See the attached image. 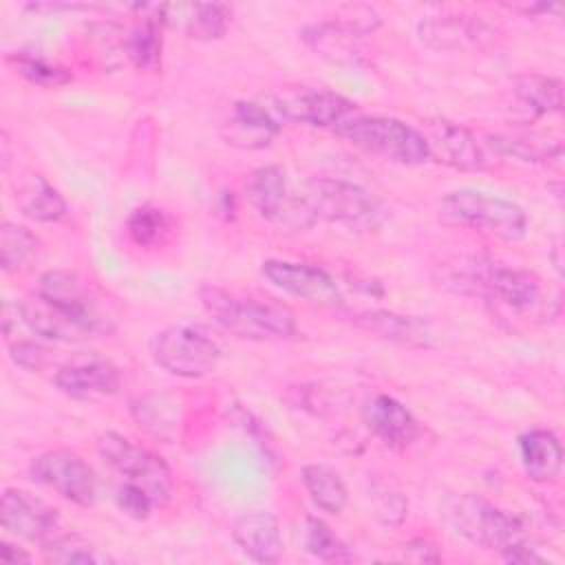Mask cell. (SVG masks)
<instances>
[{
  "instance_id": "1",
  "label": "cell",
  "mask_w": 565,
  "mask_h": 565,
  "mask_svg": "<svg viewBox=\"0 0 565 565\" xmlns=\"http://www.w3.org/2000/svg\"><path fill=\"white\" fill-rule=\"evenodd\" d=\"M386 218V207L358 183L331 177H311L294 194L289 227L305 230L318 221L351 230H373Z\"/></svg>"
},
{
  "instance_id": "2",
  "label": "cell",
  "mask_w": 565,
  "mask_h": 565,
  "mask_svg": "<svg viewBox=\"0 0 565 565\" xmlns=\"http://www.w3.org/2000/svg\"><path fill=\"white\" fill-rule=\"evenodd\" d=\"M201 305L227 333L243 340H287L296 335L294 311L271 298H260L221 285H203Z\"/></svg>"
},
{
  "instance_id": "3",
  "label": "cell",
  "mask_w": 565,
  "mask_h": 565,
  "mask_svg": "<svg viewBox=\"0 0 565 565\" xmlns=\"http://www.w3.org/2000/svg\"><path fill=\"white\" fill-rule=\"evenodd\" d=\"M439 218L508 243L527 234V214L519 203L475 188L448 192L439 201Z\"/></svg>"
},
{
  "instance_id": "4",
  "label": "cell",
  "mask_w": 565,
  "mask_h": 565,
  "mask_svg": "<svg viewBox=\"0 0 565 565\" xmlns=\"http://www.w3.org/2000/svg\"><path fill=\"white\" fill-rule=\"evenodd\" d=\"M333 130L355 148L397 166H422L430 159L422 130L395 117L355 115L340 121Z\"/></svg>"
},
{
  "instance_id": "5",
  "label": "cell",
  "mask_w": 565,
  "mask_h": 565,
  "mask_svg": "<svg viewBox=\"0 0 565 565\" xmlns=\"http://www.w3.org/2000/svg\"><path fill=\"white\" fill-rule=\"evenodd\" d=\"M446 521L468 543L481 550L503 552L505 547L523 541L525 527L521 519L490 503L488 499L466 492L446 505Z\"/></svg>"
},
{
  "instance_id": "6",
  "label": "cell",
  "mask_w": 565,
  "mask_h": 565,
  "mask_svg": "<svg viewBox=\"0 0 565 565\" xmlns=\"http://www.w3.org/2000/svg\"><path fill=\"white\" fill-rule=\"evenodd\" d=\"M97 452L126 483L141 488L157 508H163L172 499L174 479L163 457L113 430L97 439Z\"/></svg>"
},
{
  "instance_id": "7",
  "label": "cell",
  "mask_w": 565,
  "mask_h": 565,
  "mask_svg": "<svg viewBox=\"0 0 565 565\" xmlns=\"http://www.w3.org/2000/svg\"><path fill=\"white\" fill-rule=\"evenodd\" d=\"M157 366L177 377L196 380L212 373L221 360L218 342L201 327L172 324L159 331L150 342Z\"/></svg>"
},
{
  "instance_id": "8",
  "label": "cell",
  "mask_w": 565,
  "mask_h": 565,
  "mask_svg": "<svg viewBox=\"0 0 565 565\" xmlns=\"http://www.w3.org/2000/svg\"><path fill=\"white\" fill-rule=\"evenodd\" d=\"M18 313L31 333L51 342H82L113 329L108 318L86 316L40 291L26 296L18 305Z\"/></svg>"
},
{
  "instance_id": "9",
  "label": "cell",
  "mask_w": 565,
  "mask_h": 565,
  "mask_svg": "<svg viewBox=\"0 0 565 565\" xmlns=\"http://www.w3.org/2000/svg\"><path fill=\"white\" fill-rule=\"evenodd\" d=\"M29 475L35 483L55 490L66 501L90 508L99 494L95 470L73 450H46L33 457Z\"/></svg>"
},
{
  "instance_id": "10",
  "label": "cell",
  "mask_w": 565,
  "mask_h": 565,
  "mask_svg": "<svg viewBox=\"0 0 565 565\" xmlns=\"http://www.w3.org/2000/svg\"><path fill=\"white\" fill-rule=\"evenodd\" d=\"M271 110L282 119L313 128H335L355 108L344 95L316 86H282L271 95Z\"/></svg>"
},
{
  "instance_id": "11",
  "label": "cell",
  "mask_w": 565,
  "mask_h": 565,
  "mask_svg": "<svg viewBox=\"0 0 565 565\" xmlns=\"http://www.w3.org/2000/svg\"><path fill=\"white\" fill-rule=\"evenodd\" d=\"M463 282L516 311L532 309L541 298V280L534 271L494 260H472Z\"/></svg>"
},
{
  "instance_id": "12",
  "label": "cell",
  "mask_w": 565,
  "mask_h": 565,
  "mask_svg": "<svg viewBox=\"0 0 565 565\" xmlns=\"http://www.w3.org/2000/svg\"><path fill=\"white\" fill-rule=\"evenodd\" d=\"M260 274L274 287L282 289L289 296L302 298L311 305H318L324 309H338L344 302L338 282L322 267H313L307 263H294V260H280V258H267L260 265Z\"/></svg>"
},
{
  "instance_id": "13",
  "label": "cell",
  "mask_w": 565,
  "mask_h": 565,
  "mask_svg": "<svg viewBox=\"0 0 565 565\" xmlns=\"http://www.w3.org/2000/svg\"><path fill=\"white\" fill-rule=\"evenodd\" d=\"M0 523L4 532L18 539L44 543L55 534L60 525V512L26 490L7 488L0 503Z\"/></svg>"
},
{
  "instance_id": "14",
  "label": "cell",
  "mask_w": 565,
  "mask_h": 565,
  "mask_svg": "<svg viewBox=\"0 0 565 565\" xmlns=\"http://www.w3.org/2000/svg\"><path fill=\"white\" fill-rule=\"evenodd\" d=\"M422 135L426 137L430 159L461 172H479L488 168L481 143L466 126L437 117L426 121V130H422Z\"/></svg>"
},
{
  "instance_id": "15",
  "label": "cell",
  "mask_w": 565,
  "mask_h": 565,
  "mask_svg": "<svg viewBox=\"0 0 565 565\" xmlns=\"http://www.w3.org/2000/svg\"><path fill=\"white\" fill-rule=\"evenodd\" d=\"M362 422L388 448L406 450L422 433L415 415L395 397L377 393L362 404Z\"/></svg>"
},
{
  "instance_id": "16",
  "label": "cell",
  "mask_w": 565,
  "mask_h": 565,
  "mask_svg": "<svg viewBox=\"0 0 565 565\" xmlns=\"http://www.w3.org/2000/svg\"><path fill=\"white\" fill-rule=\"evenodd\" d=\"M243 192L247 203L258 212V216H263L265 221L289 225L294 194L289 190V177L282 166L269 163L254 168L245 177Z\"/></svg>"
},
{
  "instance_id": "17",
  "label": "cell",
  "mask_w": 565,
  "mask_h": 565,
  "mask_svg": "<svg viewBox=\"0 0 565 565\" xmlns=\"http://www.w3.org/2000/svg\"><path fill=\"white\" fill-rule=\"evenodd\" d=\"M280 132L278 117L271 108L256 102H234L221 126V135L230 146L243 150H260L269 146Z\"/></svg>"
},
{
  "instance_id": "18",
  "label": "cell",
  "mask_w": 565,
  "mask_h": 565,
  "mask_svg": "<svg viewBox=\"0 0 565 565\" xmlns=\"http://www.w3.org/2000/svg\"><path fill=\"white\" fill-rule=\"evenodd\" d=\"M53 382L60 393L73 399H95L115 395L121 386V375L113 362L86 358L60 366Z\"/></svg>"
},
{
  "instance_id": "19",
  "label": "cell",
  "mask_w": 565,
  "mask_h": 565,
  "mask_svg": "<svg viewBox=\"0 0 565 565\" xmlns=\"http://www.w3.org/2000/svg\"><path fill=\"white\" fill-rule=\"evenodd\" d=\"M232 539L238 550L256 563H276L282 556L280 523L271 512H243L232 525Z\"/></svg>"
},
{
  "instance_id": "20",
  "label": "cell",
  "mask_w": 565,
  "mask_h": 565,
  "mask_svg": "<svg viewBox=\"0 0 565 565\" xmlns=\"http://www.w3.org/2000/svg\"><path fill=\"white\" fill-rule=\"evenodd\" d=\"M419 38L426 46L430 49H446V51H457V49H468V46H483L486 42L492 40V29L468 15H444V18H428L422 20L419 26Z\"/></svg>"
},
{
  "instance_id": "21",
  "label": "cell",
  "mask_w": 565,
  "mask_h": 565,
  "mask_svg": "<svg viewBox=\"0 0 565 565\" xmlns=\"http://www.w3.org/2000/svg\"><path fill=\"white\" fill-rule=\"evenodd\" d=\"M353 324L369 331L371 335H377L382 340H391L402 347H415L426 349L433 347V329L426 320H419L415 316H402L395 311H380V309H366L360 313H353Z\"/></svg>"
},
{
  "instance_id": "22",
  "label": "cell",
  "mask_w": 565,
  "mask_h": 565,
  "mask_svg": "<svg viewBox=\"0 0 565 565\" xmlns=\"http://www.w3.org/2000/svg\"><path fill=\"white\" fill-rule=\"evenodd\" d=\"M519 455L525 475L536 483L554 481L563 470V446L552 430L532 428L519 437Z\"/></svg>"
},
{
  "instance_id": "23",
  "label": "cell",
  "mask_w": 565,
  "mask_h": 565,
  "mask_svg": "<svg viewBox=\"0 0 565 565\" xmlns=\"http://www.w3.org/2000/svg\"><path fill=\"white\" fill-rule=\"evenodd\" d=\"M20 212L38 223H57L66 216V201L42 174H29L15 185Z\"/></svg>"
},
{
  "instance_id": "24",
  "label": "cell",
  "mask_w": 565,
  "mask_h": 565,
  "mask_svg": "<svg viewBox=\"0 0 565 565\" xmlns=\"http://www.w3.org/2000/svg\"><path fill=\"white\" fill-rule=\"evenodd\" d=\"M497 154L519 159L523 163H543L558 159L563 154V146L556 139L536 132H497L488 135L486 141Z\"/></svg>"
},
{
  "instance_id": "25",
  "label": "cell",
  "mask_w": 565,
  "mask_h": 565,
  "mask_svg": "<svg viewBox=\"0 0 565 565\" xmlns=\"http://www.w3.org/2000/svg\"><path fill=\"white\" fill-rule=\"evenodd\" d=\"M302 486L311 503L329 514H340L349 501V490L338 470L327 463H307L300 470Z\"/></svg>"
},
{
  "instance_id": "26",
  "label": "cell",
  "mask_w": 565,
  "mask_h": 565,
  "mask_svg": "<svg viewBox=\"0 0 565 565\" xmlns=\"http://www.w3.org/2000/svg\"><path fill=\"white\" fill-rule=\"evenodd\" d=\"M358 35L349 22H320L311 24L302 31V38L324 57L333 62H355L360 57L358 51Z\"/></svg>"
},
{
  "instance_id": "27",
  "label": "cell",
  "mask_w": 565,
  "mask_h": 565,
  "mask_svg": "<svg viewBox=\"0 0 565 565\" xmlns=\"http://www.w3.org/2000/svg\"><path fill=\"white\" fill-rule=\"evenodd\" d=\"M512 95L530 119L547 113H558L563 106V84L561 79L547 75L519 77L514 82Z\"/></svg>"
},
{
  "instance_id": "28",
  "label": "cell",
  "mask_w": 565,
  "mask_h": 565,
  "mask_svg": "<svg viewBox=\"0 0 565 565\" xmlns=\"http://www.w3.org/2000/svg\"><path fill=\"white\" fill-rule=\"evenodd\" d=\"M42 256V241L24 225L4 221L0 225V265L7 274L31 269Z\"/></svg>"
},
{
  "instance_id": "29",
  "label": "cell",
  "mask_w": 565,
  "mask_h": 565,
  "mask_svg": "<svg viewBox=\"0 0 565 565\" xmlns=\"http://www.w3.org/2000/svg\"><path fill=\"white\" fill-rule=\"evenodd\" d=\"M126 232L137 247L157 249L172 238L174 223L166 210L157 205H141L130 212L126 221Z\"/></svg>"
},
{
  "instance_id": "30",
  "label": "cell",
  "mask_w": 565,
  "mask_h": 565,
  "mask_svg": "<svg viewBox=\"0 0 565 565\" xmlns=\"http://www.w3.org/2000/svg\"><path fill=\"white\" fill-rule=\"evenodd\" d=\"M166 24V18L148 15L143 18L126 38V55L137 68H154L161 55V29Z\"/></svg>"
},
{
  "instance_id": "31",
  "label": "cell",
  "mask_w": 565,
  "mask_h": 565,
  "mask_svg": "<svg viewBox=\"0 0 565 565\" xmlns=\"http://www.w3.org/2000/svg\"><path fill=\"white\" fill-rule=\"evenodd\" d=\"M42 556L46 563H60V565H93L104 563L108 556L99 554L90 543L79 539L77 534H64V536H51L42 543Z\"/></svg>"
},
{
  "instance_id": "32",
  "label": "cell",
  "mask_w": 565,
  "mask_h": 565,
  "mask_svg": "<svg viewBox=\"0 0 565 565\" xmlns=\"http://www.w3.org/2000/svg\"><path fill=\"white\" fill-rule=\"evenodd\" d=\"M185 18V31L194 40H218L227 33L232 22V9L227 4L210 2V4H192Z\"/></svg>"
},
{
  "instance_id": "33",
  "label": "cell",
  "mask_w": 565,
  "mask_h": 565,
  "mask_svg": "<svg viewBox=\"0 0 565 565\" xmlns=\"http://www.w3.org/2000/svg\"><path fill=\"white\" fill-rule=\"evenodd\" d=\"M305 547L309 554L327 563H342L353 558L344 541L324 521L316 516H309L305 521Z\"/></svg>"
},
{
  "instance_id": "34",
  "label": "cell",
  "mask_w": 565,
  "mask_h": 565,
  "mask_svg": "<svg viewBox=\"0 0 565 565\" xmlns=\"http://www.w3.org/2000/svg\"><path fill=\"white\" fill-rule=\"evenodd\" d=\"M13 68L31 84L40 88H60L68 82H73V73L60 64H53L40 55L29 53H15L9 57Z\"/></svg>"
},
{
  "instance_id": "35",
  "label": "cell",
  "mask_w": 565,
  "mask_h": 565,
  "mask_svg": "<svg viewBox=\"0 0 565 565\" xmlns=\"http://www.w3.org/2000/svg\"><path fill=\"white\" fill-rule=\"evenodd\" d=\"M115 501L121 512H126L130 519H137V521H146L150 516V512L157 508L154 501L141 488L126 483V481L117 488Z\"/></svg>"
},
{
  "instance_id": "36",
  "label": "cell",
  "mask_w": 565,
  "mask_h": 565,
  "mask_svg": "<svg viewBox=\"0 0 565 565\" xmlns=\"http://www.w3.org/2000/svg\"><path fill=\"white\" fill-rule=\"evenodd\" d=\"M11 360L29 371H40L51 362V351L33 340H18L9 347Z\"/></svg>"
},
{
  "instance_id": "37",
  "label": "cell",
  "mask_w": 565,
  "mask_h": 565,
  "mask_svg": "<svg viewBox=\"0 0 565 565\" xmlns=\"http://www.w3.org/2000/svg\"><path fill=\"white\" fill-rule=\"evenodd\" d=\"M402 558L413 563H439L441 554L428 539H413L402 545Z\"/></svg>"
},
{
  "instance_id": "38",
  "label": "cell",
  "mask_w": 565,
  "mask_h": 565,
  "mask_svg": "<svg viewBox=\"0 0 565 565\" xmlns=\"http://www.w3.org/2000/svg\"><path fill=\"white\" fill-rule=\"evenodd\" d=\"M0 558H2L4 563H11V565H26V563L33 561V556H31L24 547L13 545V543H9V541H2V543H0Z\"/></svg>"
}]
</instances>
